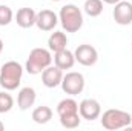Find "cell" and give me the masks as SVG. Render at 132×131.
I'll list each match as a JSON object with an SVG mask.
<instances>
[{
  "label": "cell",
  "instance_id": "obj_24",
  "mask_svg": "<svg viewBox=\"0 0 132 131\" xmlns=\"http://www.w3.org/2000/svg\"><path fill=\"white\" fill-rule=\"evenodd\" d=\"M0 68H2V66H0Z\"/></svg>",
  "mask_w": 132,
  "mask_h": 131
},
{
  "label": "cell",
  "instance_id": "obj_14",
  "mask_svg": "<svg viewBox=\"0 0 132 131\" xmlns=\"http://www.w3.org/2000/svg\"><path fill=\"white\" fill-rule=\"evenodd\" d=\"M57 114H59L60 119L80 114V113H78V103H77L74 99H63V100L57 105Z\"/></svg>",
  "mask_w": 132,
  "mask_h": 131
},
{
  "label": "cell",
  "instance_id": "obj_13",
  "mask_svg": "<svg viewBox=\"0 0 132 131\" xmlns=\"http://www.w3.org/2000/svg\"><path fill=\"white\" fill-rule=\"evenodd\" d=\"M75 63V56L72 51L69 49H62V51H57L55 56H54V65L59 66L60 69H71Z\"/></svg>",
  "mask_w": 132,
  "mask_h": 131
},
{
  "label": "cell",
  "instance_id": "obj_2",
  "mask_svg": "<svg viewBox=\"0 0 132 131\" xmlns=\"http://www.w3.org/2000/svg\"><path fill=\"white\" fill-rule=\"evenodd\" d=\"M59 20L66 33H77L83 26V14L78 6L69 3L60 9Z\"/></svg>",
  "mask_w": 132,
  "mask_h": 131
},
{
  "label": "cell",
  "instance_id": "obj_11",
  "mask_svg": "<svg viewBox=\"0 0 132 131\" xmlns=\"http://www.w3.org/2000/svg\"><path fill=\"white\" fill-rule=\"evenodd\" d=\"M35 99H37V93L35 90L31 86H25L19 91V96H17V105L22 111H26L35 103Z\"/></svg>",
  "mask_w": 132,
  "mask_h": 131
},
{
  "label": "cell",
  "instance_id": "obj_8",
  "mask_svg": "<svg viewBox=\"0 0 132 131\" xmlns=\"http://www.w3.org/2000/svg\"><path fill=\"white\" fill-rule=\"evenodd\" d=\"M114 20L115 23L121 25V26H126V25H131L132 23V3L131 2H123L120 0L115 8H114Z\"/></svg>",
  "mask_w": 132,
  "mask_h": 131
},
{
  "label": "cell",
  "instance_id": "obj_10",
  "mask_svg": "<svg viewBox=\"0 0 132 131\" xmlns=\"http://www.w3.org/2000/svg\"><path fill=\"white\" fill-rule=\"evenodd\" d=\"M62 80H63V69H60L55 65H49L42 72V82L46 88H55V86L62 85Z\"/></svg>",
  "mask_w": 132,
  "mask_h": 131
},
{
  "label": "cell",
  "instance_id": "obj_23",
  "mask_svg": "<svg viewBox=\"0 0 132 131\" xmlns=\"http://www.w3.org/2000/svg\"><path fill=\"white\" fill-rule=\"evenodd\" d=\"M51 2H60V0H51Z\"/></svg>",
  "mask_w": 132,
  "mask_h": 131
},
{
  "label": "cell",
  "instance_id": "obj_7",
  "mask_svg": "<svg viewBox=\"0 0 132 131\" xmlns=\"http://www.w3.org/2000/svg\"><path fill=\"white\" fill-rule=\"evenodd\" d=\"M78 113H80L81 119L92 122V120H95V119L100 117L101 105L98 103V100H95V99H85L78 105Z\"/></svg>",
  "mask_w": 132,
  "mask_h": 131
},
{
  "label": "cell",
  "instance_id": "obj_1",
  "mask_svg": "<svg viewBox=\"0 0 132 131\" xmlns=\"http://www.w3.org/2000/svg\"><path fill=\"white\" fill-rule=\"evenodd\" d=\"M23 66L15 60H9L0 68V86L6 91H14L20 86Z\"/></svg>",
  "mask_w": 132,
  "mask_h": 131
},
{
  "label": "cell",
  "instance_id": "obj_12",
  "mask_svg": "<svg viewBox=\"0 0 132 131\" xmlns=\"http://www.w3.org/2000/svg\"><path fill=\"white\" fill-rule=\"evenodd\" d=\"M35 19H37V12L32 8H20L15 14V22L20 28H31L35 25Z\"/></svg>",
  "mask_w": 132,
  "mask_h": 131
},
{
  "label": "cell",
  "instance_id": "obj_22",
  "mask_svg": "<svg viewBox=\"0 0 132 131\" xmlns=\"http://www.w3.org/2000/svg\"><path fill=\"white\" fill-rule=\"evenodd\" d=\"M3 130H5V125H3V122L0 120V131H3Z\"/></svg>",
  "mask_w": 132,
  "mask_h": 131
},
{
  "label": "cell",
  "instance_id": "obj_20",
  "mask_svg": "<svg viewBox=\"0 0 132 131\" xmlns=\"http://www.w3.org/2000/svg\"><path fill=\"white\" fill-rule=\"evenodd\" d=\"M104 3H108V5H117L120 0H103Z\"/></svg>",
  "mask_w": 132,
  "mask_h": 131
},
{
  "label": "cell",
  "instance_id": "obj_17",
  "mask_svg": "<svg viewBox=\"0 0 132 131\" xmlns=\"http://www.w3.org/2000/svg\"><path fill=\"white\" fill-rule=\"evenodd\" d=\"M83 9L89 17H98L103 12V0H86Z\"/></svg>",
  "mask_w": 132,
  "mask_h": 131
},
{
  "label": "cell",
  "instance_id": "obj_16",
  "mask_svg": "<svg viewBox=\"0 0 132 131\" xmlns=\"http://www.w3.org/2000/svg\"><path fill=\"white\" fill-rule=\"evenodd\" d=\"M51 119H52V110L49 106H46V105L37 106L32 111V120L35 123H38V125H45Z\"/></svg>",
  "mask_w": 132,
  "mask_h": 131
},
{
  "label": "cell",
  "instance_id": "obj_18",
  "mask_svg": "<svg viewBox=\"0 0 132 131\" xmlns=\"http://www.w3.org/2000/svg\"><path fill=\"white\" fill-rule=\"evenodd\" d=\"M12 106H14V99H12V96L8 94L6 90L5 91H0V114H5V113L11 111Z\"/></svg>",
  "mask_w": 132,
  "mask_h": 131
},
{
  "label": "cell",
  "instance_id": "obj_5",
  "mask_svg": "<svg viewBox=\"0 0 132 131\" xmlns=\"http://www.w3.org/2000/svg\"><path fill=\"white\" fill-rule=\"evenodd\" d=\"M62 90L69 96H77L85 90V77L81 72H66L62 80Z\"/></svg>",
  "mask_w": 132,
  "mask_h": 131
},
{
  "label": "cell",
  "instance_id": "obj_6",
  "mask_svg": "<svg viewBox=\"0 0 132 131\" xmlns=\"http://www.w3.org/2000/svg\"><path fill=\"white\" fill-rule=\"evenodd\" d=\"M74 56H75V62H78L83 66H92L95 65L97 60H98L97 49L92 45H88V43L78 45L75 48V51H74Z\"/></svg>",
  "mask_w": 132,
  "mask_h": 131
},
{
  "label": "cell",
  "instance_id": "obj_9",
  "mask_svg": "<svg viewBox=\"0 0 132 131\" xmlns=\"http://www.w3.org/2000/svg\"><path fill=\"white\" fill-rule=\"evenodd\" d=\"M59 23V16L51 9H42L37 12L35 25L40 31H52Z\"/></svg>",
  "mask_w": 132,
  "mask_h": 131
},
{
  "label": "cell",
  "instance_id": "obj_3",
  "mask_svg": "<svg viewBox=\"0 0 132 131\" xmlns=\"http://www.w3.org/2000/svg\"><path fill=\"white\" fill-rule=\"evenodd\" d=\"M132 122V116L126 111L117 110V108H111L108 111L103 113L101 116V127L109 131L121 130V128H128Z\"/></svg>",
  "mask_w": 132,
  "mask_h": 131
},
{
  "label": "cell",
  "instance_id": "obj_4",
  "mask_svg": "<svg viewBox=\"0 0 132 131\" xmlns=\"http://www.w3.org/2000/svg\"><path fill=\"white\" fill-rule=\"evenodd\" d=\"M52 63V56L48 49L45 48H34L29 53V57L26 60V71L29 74H42L43 69H46L48 66Z\"/></svg>",
  "mask_w": 132,
  "mask_h": 131
},
{
  "label": "cell",
  "instance_id": "obj_19",
  "mask_svg": "<svg viewBox=\"0 0 132 131\" xmlns=\"http://www.w3.org/2000/svg\"><path fill=\"white\" fill-rule=\"evenodd\" d=\"M14 12L8 5H0V26H6L12 22Z\"/></svg>",
  "mask_w": 132,
  "mask_h": 131
},
{
  "label": "cell",
  "instance_id": "obj_15",
  "mask_svg": "<svg viewBox=\"0 0 132 131\" xmlns=\"http://www.w3.org/2000/svg\"><path fill=\"white\" fill-rule=\"evenodd\" d=\"M66 45H68V37H66V34L63 31H54L48 39V48L52 53L65 49Z\"/></svg>",
  "mask_w": 132,
  "mask_h": 131
},
{
  "label": "cell",
  "instance_id": "obj_21",
  "mask_svg": "<svg viewBox=\"0 0 132 131\" xmlns=\"http://www.w3.org/2000/svg\"><path fill=\"white\" fill-rule=\"evenodd\" d=\"M2 53H3V40L0 39V54H2Z\"/></svg>",
  "mask_w": 132,
  "mask_h": 131
}]
</instances>
